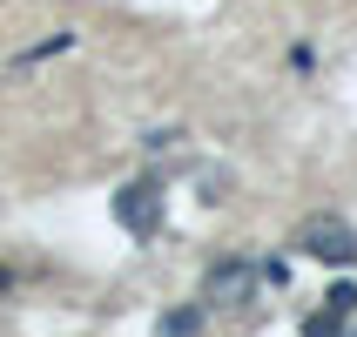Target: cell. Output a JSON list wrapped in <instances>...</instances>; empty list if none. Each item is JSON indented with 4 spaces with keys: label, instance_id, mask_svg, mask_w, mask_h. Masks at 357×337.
Listing matches in <instances>:
<instances>
[{
    "label": "cell",
    "instance_id": "6",
    "mask_svg": "<svg viewBox=\"0 0 357 337\" xmlns=\"http://www.w3.org/2000/svg\"><path fill=\"white\" fill-rule=\"evenodd\" d=\"M303 337H344V317H331V310H317V317H303Z\"/></svg>",
    "mask_w": 357,
    "mask_h": 337
},
{
    "label": "cell",
    "instance_id": "3",
    "mask_svg": "<svg viewBox=\"0 0 357 337\" xmlns=\"http://www.w3.org/2000/svg\"><path fill=\"white\" fill-rule=\"evenodd\" d=\"M115 223L128 237H155L162 230V182H128L115 196Z\"/></svg>",
    "mask_w": 357,
    "mask_h": 337
},
{
    "label": "cell",
    "instance_id": "2",
    "mask_svg": "<svg viewBox=\"0 0 357 337\" xmlns=\"http://www.w3.org/2000/svg\"><path fill=\"white\" fill-rule=\"evenodd\" d=\"M257 283H263V270H257V263H243V257L209 263V277H202V310H236V304L257 297Z\"/></svg>",
    "mask_w": 357,
    "mask_h": 337
},
{
    "label": "cell",
    "instance_id": "5",
    "mask_svg": "<svg viewBox=\"0 0 357 337\" xmlns=\"http://www.w3.org/2000/svg\"><path fill=\"white\" fill-rule=\"evenodd\" d=\"M324 310H331V317H351L357 310V283H331V290H324Z\"/></svg>",
    "mask_w": 357,
    "mask_h": 337
},
{
    "label": "cell",
    "instance_id": "7",
    "mask_svg": "<svg viewBox=\"0 0 357 337\" xmlns=\"http://www.w3.org/2000/svg\"><path fill=\"white\" fill-rule=\"evenodd\" d=\"M7 290H14V277H7V270H0V297H7Z\"/></svg>",
    "mask_w": 357,
    "mask_h": 337
},
{
    "label": "cell",
    "instance_id": "1",
    "mask_svg": "<svg viewBox=\"0 0 357 337\" xmlns=\"http://www.w3.org/2000/svg\"><path fill=\"white\" fill-rule=\"evenodd\" d=\"M297 250H303L310 263H331V270H351V263H357V230H351L344 216H310V223L297 230Z\"/></svg>",
    "mask_w": 357,
    "mask_h": 337
},
{
    "label": "cell",
    "instance_id": "4",
    "mask_svg": "<svg viewBox=\"0 0 357 337\" xmlns=\"http://www.w3.org/2000/svg\"><path fill=\"white\" fill-rule=\"evenodd\" d=\"M202 317H209L202 304H182V310H169V317H162V337H196Z\"/></svg>",
    "mask_w": 357,
    "mask_h": 337
}]
</instances>
